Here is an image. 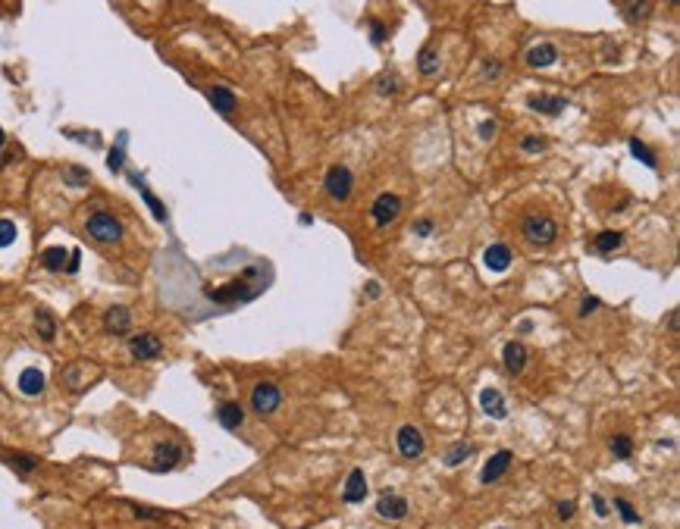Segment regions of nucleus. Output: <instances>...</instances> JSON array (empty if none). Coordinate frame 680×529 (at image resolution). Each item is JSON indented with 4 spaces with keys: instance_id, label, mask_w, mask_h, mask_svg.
Instances as JSON below:
<instances>
[{
    "instance_id": "1",
    "label": "nucleus",
    "mask_w": 680,
    "mask_h": 529,
    "mask_svg": "<svg viewBox=\"0 0 680 529\" xmlns=\"http://www.w3.org/2000/svg\"><path fill=\"white\" fill-rule=\"evenodd\" d=\"M524 238L530 244H542L546 248V244H552L558 238V226L546 214H530V216H524Z\"/></svg>"
},
{
    "instance_id": "2",
    "label": "nucleus",
    "mask_w": 680,
    "mask_h": 529,
    "mask_svg": "<svg viewBox=\"0 0 680 529\" xmlns=\"http://www.w3.org/2000/svg\"><path fill=\"white\" fill-rule=\"evenodd\" d=\"M323 192L329 194L333 201H339V204L351 198V192H355V176H351V169L348 166H329L326 169Z\"/></svg>"
},
{
    "instance_id": "3",
    "label": "nucleus",
    "mask_w": 680,
    "mask_h": 529,
    "mask_svg": "<svg viewBox=\"0 0 680 529\" xmlns=\"http://www.w3.org/2000/svg\"><path fill=\"white\" fill-rule=\"evenodd\" d=\"M88 235L95 238V242H104V244H116L119 238H123V226H119V220L113 214H91L88 216Z\"/></svg>"
},
{
    "instance_id": "4",
    "label": "nucleus",
    "mask_w": 680,
    "mask_h": 529,
    "mask_svg": "<svg viewBox=\"0 0 680 529\" xmlns=\"http://www.w3.org/2000/svg\"><path fill=\"white\" fill-rule=\"evenodd\" d=\"M279 404H282L279 385H273V383H257V385H254V391H251L254 413H260V417H270V413H273Z\"/></svg>"
},
{
    "instance_id": "5",
    "label": "nucleus",
    "mask_w": 680,
    "mask_h": 529,
    "mask_svg": "<svg viewBox=\"0 0 680 529\" xmlns=\"http://www.w3.org/2000/svg\"><path fill=\"white\" fill-rule=\"evenodd\" d=\"M370 216H373V222H377L379 229L386 226H392L395 220L401 216V198L399 194H379L377 201H373V207H370Z\"/></svg>"
},
{
    "instance_id": "6",
    "label": "nucleus",
    "mask_w": 680,
    "mask_h": 529,
    "mask_svg": "<svg viewBox=\"0 0 680 529\" xmlns=\"http://www.w3.org/2000/svg\"><path fill=\"white\" fill-rule=\"evenodd\" d=\"M257 292H260V285H248L244 279H236V282H229V285L214 288V292H210V301H220V304L251 301V298H257Z\"/></svg>"
},
{
    "instance_id": "7",
    "label": "nucleus",
    "mask_w": 680,
    "mask_h": 529,
    "mask_svg": "<svg viewBox=\"0 0 680 529\" xmlns=\"http://www.w3.org/2000/svg\"><path fill=\"white\" fill-rule=\"evenodd\" d=\"M395 445H399V454L407 457V461H417V457L427 451V441H423V433L417 426H401L399 435H395Z\"/></svg>"
},
{
    "instance_id": "8",
    "label": "nucleus",
    "mask_w": 680,
    "mask_h": 529,
    "mask_svg": "<svg viewBox=\"0 0 680 529\" xmlns=\"http://www.w3.org/2000/svg\"><path fill=\"white\" fill-rule=\"evenodd\" d=\"M179 461H182V448H179L176 441H160L154 448V463H151V470H157V473L176 470Z\"/></svg>"
},
{
    "instance_id": "9",
    "label": "nucleus",
    "mask_w": 680,
    "mask_h": 529,
    "mask_svg": "<svg viewBox=\"0 0 680 529\" xmlns=\"http://www.w3.org/2000/svg\"><path fill=\"white\" fill-rule=\"evenodd\" d=\"M377 514L383 520H405L407 517V501L395 492H383L377 501Z\"/></svg>"
},
{
    "instance_id": "10",
    "label": "nucleus",
    "mask_w": 680,
    "mask_h": 529,
    "mask_svg": "<svg viewBox=\"0 0 680 529\" xmlns=\"http://www.w3.org/2000/svg\"><path fill=\"white\" fill-rule=\"evenodd\" d=\"M527 107L533 113H540V116H558V113H564L568 101L558 94H530L527 97Z\"/></svg>"
},
{
    "instance_id": "11",
    "label": "nucleus",
    "mask_w": 680,
    "mask_h": 529,
    "mask_svg": "<svg viewBox=\"0 0 680 529\" xmlns=\"http://www.w3.org/2000/svg\"><path fill=\"white\" fill-rule=\"evenodd\" d=\"M129 351H132L135 361H154V357H160L163 345H160V338L157 335H135L132 341H129Z\"/></svg>"
},
{
    "instance_id": "12",
    "label": "nucleus",
    "mask_w": 680,
    "mask_h": 529,
    "mask_svg": "<svg viewBox=\"0 0 680 529\" xmlns=\"http://www.w3.org/2000/svg\"><path fill=\"white\" fill-rule=\"evenodd\" d=\"M511 461H514V454H511V451H496V454H492V457H489V463H486V467H483V473H480V482H499V479H502L505 476V473H508V467H511Z\"/></svg>"
},
{
    "instance_id": "13",
    "label": "nucleus",
    "mask_w": 680,
    "mask_h": 529,
    "mask_svg": "<svg viewBox=\"0 0 680 529\" xmlns=\"http://www.w3.org/2000/svg\"><path fill=\"white\" fill-rule=\"evenodd\" d=\"M483 263H486L489 272H505L511 266V248L508 244H489L483 250Z\"/></svg>"
},
{
    "instance_id": "14",
    "label": "nucleus",
    "mask_w": 680,
    "mask_h": 529,
    "mask_svg": "<svg viewBox=\"0 0 680 529\" xmlns=\"http://www.w3.org/2000/svg\"><path fill=\"white\" fill-rule=\"evenodd\" d=\"M216 420H220V426H223V429H229V433L242 429V423H244L242 404H238V401H223V404L216 407Z\"/></svg>"
},
{
    "instance_id": "15",
    "label": "nucleus",
    "mask_w": 680,
    "mask_h": 529,
    "mask_svg": "<svg viewBox=\"0 0 680 529\" xmlns=\"http://www.w3.org/2000/svg\"><path fill=\"white\" fill-rule=\"evenodd\" d=\"M502 363H505V370H508L511 376H520L524 373V367H527V348L520 345V341H508L505 351H502Z\"/></svg>"
},
{
    "instance_id": "16",
    "label": "nucleus",
    "mask_w": 680,
    "mask_h": 529,
    "mask_svg": "<svg viewBox=\"0 0 680 529\" xmlns=\"http://www.w3.org/2000/svg\"><path fill=\"white\" fill-rule=\"evenodd\" d=\"M342 498H345V504H361V501L367 498V476H364V470L348 473V482H345Z\"/></svg>"
},
{
    "instance_id": "17",
    "label": "nucleus",
    "mask_w": 680,
    "mask_h": 529,
    "mask_svg": "<svg viewBox=\"0 0 680 529\" xmlns=\"http://www.w3.org/2000/svg\"><path fill=\"white\" fill-rule=\"evenodd\" d=\"M480 407L492 420H505V417H508V404H505V398H502V391H499V389H483L480 391Z\"/></svg>"
},
{
    "instance_id": "18",
    "label": "nucleus",
    "mask_w": 680,
    "mask_h": 529,
    "mask_svg": "<svg viewBox=\"0 0 680 529\" xmlns=\"http://www.w3.org/2000/svg\"><path fill=\"white\" fill-rule=\"evenodd\" d=\"M104 326H107V332H113V335H126L129 332V326H132V313H129V307H110L107 310V316H104Z\"/></svg>"
},
{
    "instance_id": "19",
    "label": "nucleus",
    "mask_w": 680,
    "mask_h": 529,
    "mask_svg": "<svg viewBox=\"0 0 680 529\" xmlns=\"http://www.w3.org/2000/svg\"><path fill=\"white\" fill-rule=\"evenodd\" d=\"M555 60H558V51L552 44H536L527 51V66L530 69H549L555 66Z\"/></svg>"
},
{
    "instance_id": "20",
    "label": "nucleus",
    "mask_w": 680,
    "mask_h": 529,
    "mask_svg": "<svg viewBox=\"0 0 680 529\" xmlns=\"http://www.w3.org/2000/svg\"><path fill=\"white\" fill-rule=\"evenodd\" d=\"M19 391H23V395H29V398L41 395V391H45V373H41L38 367L23 370V373H19Z\"/></svg>"
},
{
    "instance_id": "21",
    "label": "nucleus",
    "mask_w": 680,
    "mask_h": 529,
    "mask_svg": "<svg viewBox=\"0 0 680 529\" xmlns=\"http://www.w3.org/2000/svg\"><path fill=\"white\" fill-rule=\"evenodd\" d=\"M592 248L599 250V254H614V250H621V248H624V232L605 229V232H599V235H596Z\"/></svg>"
},
{
    "instance_id": "22",
    "label": "nucleus",
    "mask_w": 680,
    "mask_h": 529,
    "mask_svg": "<svg viewBox=\"0 0 680 529\" xmlns=\"http://www.w3.org/2000/svg\"><path fill=\"white\" fill-rule=\"evenodd\" d=\"M210 103H214V110H220L223 116H229L232 110H236V94H232L229 88H223V85H216V88L207 91Z\"/></svg>"
},
{
    "instance_id": "23",
    "label": "nucleus",
    "mask_w": 680,
    "mask_h": 529,
    "mask_svg": "<svg viewBox=\"0 0 680 529\" xmlns=\"http://www.w3.org/2000/svg\"><path fill=\"white\" fill-rule=\"evenodd\" d=\"M69 263V250L66 248H47L45 254H41V266L51 272H60V270H66Z\"/></svg>"
},
{
    "instance_id": "24",
    "label": "nucleus",
    "mask_w": 680,
    "mask_h": 529,
    "mask_svg": "<svg viewBox=\"0 0 680 529\" xmlns=\"http://www.w3.org/2000/svg\"><path fill=\"white\" fill-rule=\"evenodd\" d=\"M0 461L10 463V467H13L16 473H23V476H25V473H32V470L38 467L35 457H29V454H16V451H0Z\"/></svg>"
},
{
    "instance_id": "25",
    "label": "nucleus",
    "mask_w": 680,
    "mask_h": 529,
    "mask_svg": "<svg viewBox=\"0 0 680 529\" xmlns=\"http://www.w3.org/2000/svg\"><path fill=\"white\" fill-rule=\"evenodd\" d=\"M417 66H420L423 75H436L439 73V53H436V47H423L420 57H417Z\"/></svg>"
},
{
    "instance_id": "26",
    "label": "nucleus",
    "mask_w": 680,
    "mask_h": 529,
    "mask_svg": "<svg viewBox=\"0 0 680 529\" xmlns=\"http://www.w3.org/2000/svg\"><path fill=\"white\" fill-rule=\"evenodd\" d=\"M649 13H652L649 0H627V3H624V16H627L630 23H640V19H646Z\"/></svg>"
},
{
    "instance_id": "27",
    "label": "nucleus",
    "mask_w": 680,
    "mask_h": 529,
    "mask_svg": "<svg viewBox=\"0 0 680 529\" xmlns=\"http://www.w3.org/2000/svg\"><path fill=\"white\" fill-rule=\"evenodd\" d=\"M35 329H38V335L45 338V341H53V335H57V323H53V316L45 313V310H38Z\"/></svg>"
},
{
    "instance_id": "28",
    "label": "nucleus",
    "mask_w": 680,
    "mask_h": 529,
    "mask_svg": "<svg viewBox=\"0 0 680 529\" xmlns=\"http://www.w3.org/2000/svg\"><path fill=\"white\" fill-rule=\"evenodd\" d=\"M373 85H377V91H379V94H386V97H389V94H399V88H401V81H399V75H395V73L377 75V81H373Z\"/></svg>"
},
{
    "instance_id": "29",
    "label": "nucleus",
    "mask_w": 680,
    "mask_h": 529,
    "mask_svg": "<svg viewBox=\"0 0 680 529\" xmlns=\"http://www.w3.org/2000/svg\"><path fill=\"white\" fill-rule=\"evenodd\" d=\"M470 454H473V445H467V441H458L455 448H449V454H445V463H449V467H458V463L467 461Z\"/></svg>"
},
{
    "instance_id": "30",
    "label": "nucleus",
    "mask_w": 680,
    "mask_h": 529,
    "mask_svg": "<svg viewBox=\"0 0 680 529\" xmlns=\"http://www.w3.org/2000/svg\"><path fill=\"white\" fill-rule=\"evenodd\" d=\"M630 154H633L636 160H643L646 166H658L655 154H652V151H649V147H646V144H643V141H640V138H630Z\"/></svg>"
},
{
    "instance_id": "31",
    "label": "nucleus",
    "mask_w": 680,
    "mask_h": 529,
    "mask_svg": "<svg viewBox=\"0 0 680 529\" xmlns=\"http://www.w3.org/2000/svg\"><path fill=\"white\" fill-rule=\"evenodd\" d=\"M135 185H138V188H141V198H144V204H148L151 210H154V216H157V220H160V222H166V207H163L160 201H157L154 194H151L148 188H144V185L138 182V176H135Z\"/></svg>"
},
{
    "instance_id": "32",
    "label": "nucleus",
    "mask_w": 680,
    "mask_h": 529,
    "mask_svg": "<svg viewBox=\"0 0 680 529\" xmlns=\"http://www.w3.org/2000/svg\"><path fill=\"white\" fill-rule=\"evenodd\" d=\"M612 454L621 457V461H627V457L633 454V441H630V435H614L612 439Z\"/></svg>"
},
{
    "instance_id": "33",
    "label": "nucleus",
    "mask_w": 680,
    "mask_h": 529,
    "mask_svg": "<svg viewBox=\"0 0 680 529\" xmlns=\"http://www.w3.org/2000/svg\"><path fill=\"white\" fill-rule=\"evenodd\" d=\"M546 147H549V141L542 138V135H527V138L520 141V151H524V154H542Z\"/></svg>"
},
{
    "instance_id": "34",
    "label": "nucleus",
    "mask_w": 680,
    "mask_h": 529,
    "mask_svg": "<svg viewBox=\"0 0 680 529\" xmlns=\"http://www.w3.org/2000/svg\"><path fill=\"white\" fill-rule=\"evenodd\" d=\"M13 242H16V222L0 220V248H10Z\"/></svg>"
},
{
    "instance_id": "35",
    "label": "nucleus",
    "mask_w": 680,
    "mask_h": 529,
    "mask_svg": "<svg viewBox=\"0 0 680 529\" xmlns=\"http://www.w3.org/2000/svg\"><path fill=\"white\" fill-rule=\"evenodd\" d=\"M614 507L621 511L624 523H640V514H636V511H633V504H630L627 498H614Z\"/></svg>"
},
{
    "instance_id": "36",
    "label": "nucleus",
    "mask_w": 680,
    "mask_h": 529,
    "mask_svg": "<svg viewBox=\"0 0 680 529\" xmlns=\"http://www.w3.org/2000/svg\"><path fill=\"white\" fill-rule=\"evenodd\" d=\"M132 511H135V517L138 520H160V511H151V507H141V504H132Z\"/></svg>"
},
{
    "instance_id": "37",
    "label": "nucleus",
    "mask_w": 680,
    "mask_h": 529,
    "mask_svg": "<svg viewBox=\"0 0 680 529\" xmlns=\"http://www.w3.org/2000/svg\"><path fill=\"white\" fill-rule=\"evenodd\" d=\"M107 163H110V169L116 172V169H123V144H116L110 151V157H107Z\"/></svg>"
},
{
    "instance_id": "38",
    "label": "nucleus",
    "mask_w": 680,
    "mask_h": 529,
    "mask_svg": "<svg viewBox=\"0 0 680 529\" xmlns=\"http://www.w3.org/2000/svg\"><path fill=\"white\" fill-rule=\"evenodd\" d=\"M599 310V298H583L580 301V316H590V313H596Z\"/></svg>"
},
{
    "instance_id": "39",
    "label": "nucleus",
    "mask_w": 680,
    "mask_h": 529,
    "mask_svg": "<svg viewBox=\"0 0 680 529\" xmlns=\"http://www.w3.org/2000/svg\"><path fill=\"white\" fill-rule=\"evenodd\" d=\"M574 511H577L574 501H562V504H558V520H570V517H574Z\"/></svg>"
},
{
    "instance_id": "40",
    "label": "nucleus",
    "mask_w": 680,
    "mask_h": 529,
    "mask_svg": "<svg viewBox=\"0 0 680 529\" xmlns=\"http://www.w3.org/2000/svg\"><path fill=\"white\" fill-rule=\"evenodd\" d=\"M592 507H596V517H608V504L602 495H592Z\"/></svg>"
},
{
    "instance_id": "41",
    "label": "nucleus",
    "mask_w": 680,
    "mask_h": 529,
    "mask_svg": "<svg viewBox=\"0 0 680 529\" xmlns=\"http://www.w3.org/2000/svg\"><path fill=\"white\" fill-rule=\"evenodd\" d=\"M85 179H88V172H85V169H66V182H85Z\"/></svg>"
},
{
    "instance_id": "42",
    "label": "nucleus",
    "mask_w": 680,
    "mask_h": 529,
    "mask_svg": "<svg viewBox=\"0 0 680 529\" xmlns=\"http://www.w3.org/2000/svg\"><path fill=\"white\" fill-rule=\"evenodd\" d=\"M492 135H496V122L489 119V122H483V125H480V138H483V141H489V138H492Z\"/></svg>"
},
{
    "instance_id": "43",
    "label": "nucleus",
    "mask_w": 680,
    "mask_h": 529,
    "mask_svg": "<svg viewBox=\"0 0 680 529\" xmlns=\"http://www.w3.org/2000/svg\"><path fill=\"white\" fill-rule=\"evenodd\" d=\"M370 31H373V41H377V44H383V38H386V29H383V25L377 23V19H373V23H370Z\"/></svg>"
},
{
    "instance_id": "44",
    "label": "nucleus",
    "mask_w": 680,
    "mask_h": 529,
    "mask_svg": "<svg viewBox=\"0 0 680 529\" xmlns=\"http://www.w3.org/2000/svg\"><path fill=\"white\" fill-rule=\"evenodd\" d=\"M414 232H417V235H423V238H427L429 232H433V220H420V222H417V226H414Z\"/></svg>"
},
{
    "instance_id": "45",
    "label": "nucleus",
    "mask_w": 680,
    "mask_h": 529,
    "mask_svg": "<svg viewBox=\"0 0 680 529\" xmlns=\"http://www.w3.org/2000/svg\"><path fill=\"white\" fill-rule=\"evenodd\" d=\"M79 263H81V254L73 250V254H69V263H66V272H79Z\"/></svg>"
},
{
    "instance_id": "46",
    "label": "nucleus",
    "mask_w": 680,
    "mask_h": 529,
    "mask_svg": "<svg viewBox=\"0 0 680 529\" xmlns=\"http://www.w3.org/2000/svg\"><path fill=\"white\" fill-rule=\"evenodd\" d=\"M499 73H502V66H499L496 60H492V63H486V69H483V75H486V79H499Z\"/></svg>"
},
{
    "instance_id": "47",
    "label": "nucleus",
    "mask_w": 680,
    "mask_h": 529,
    "mask_svg": "<svg viewBox=\"0 0 680 529\" xmlns=\"http://www.w3.org/2000/svg\"><path fill=\"white\" fill-rule=\"evenodd\" d=\"M367 298H379V282H367Z\"/></svg>"
},
{
    "instance_id": "48",
    "label": "nucleus",
    "mask_w": 680,
    "mask_h": 529,
    "mask_svg": "<svg viewBox=\"0 0 680 529\" xmlns=\"http://www.w3.org/2000/svg\"><path fill=\"white\" fill-rule=\"evenodd\" d=\"M3 141H7V138H3V129H0V147H3Z\"/></svg>"
}]
</instances>
